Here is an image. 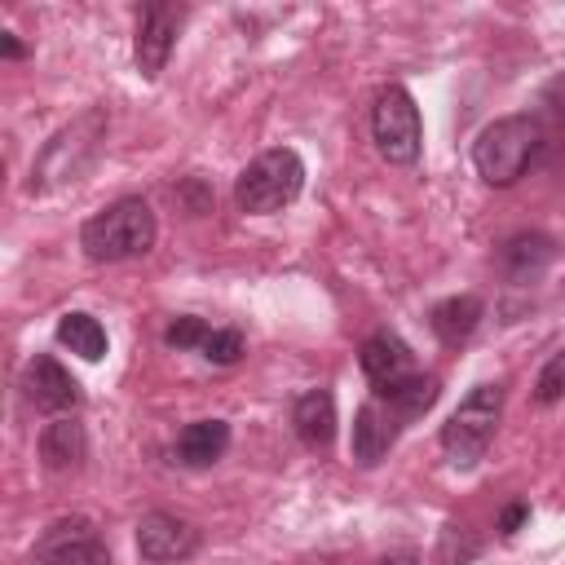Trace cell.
I'll return each instance as SVG.
<instances>
[{
  "label": "cell",
  "mask_w": 565,
  "mask_h": 565,
  "mask_svg": "<svg viewBox=\"0 0 565 565\" xmlns=\"http://www.w3.org/2000/svg\"><path fill=\"white\" fill-rule=\"evenodd\" d=\"M543 150V124L534 115H499L472 141V168L486 185H512Z\"/></svg>",
  "instance_id": "1"
},
{
  "label": "cell",
  "mask_w": 565,
  "mask_h": 565,
  "mask_svg": "<svg viewBox=\"0 0 565 565\" xmlns=\"http://www.w3.org/2000/svg\"><path fill=\"white\" fill-rule=\"evenodd\" d=\"M154 234H159V225H154L150 203L146 199H119V203H110V207H102L97 216L84 221L79 247H84L88 260L110 265V260L146 256L154 247Z\"/></svg>",
  "instance_id": "2"
},
{
  "label": "cell",
  "mask_w": 565,
  "mask_h": 565,
  "mask_svg": "<svg viewBox=\"0 0 565 565\" xmlns=\"http://www.w3.org/2000/svg\"><path fill=\"white\" fill-rule=\"evenodd\" d=\"M305 185V163L296 150L287 146H274V150H260L243 172H238V185H234V203L247 212V216H269V212H282L287 203H296Z\"/></svg>",
  "instance_id": "3"
},
{
  "label": "cell",
  "mask_w": 565,
  "mask_h": 565,
  "mask_svg": "<svg viewBox=\"0 0 565 565\" xmlns=\"http://www.w3.org/2000/svg\"><path fill=\"white\" fill-rule=\"evenodd\" d=\"M503 419V388L499 384H477L455 415L441 424V450L455 468H477L494 441V428Z\"/></svg>",
  "instance_id": "4"
},
{
  "label": "cell",
  "mask_w": 565,
  "mask_h": 565,
  "mask_svg": "<svg viewBox=\"0 0 565 565\" xmlns=\"http://www.w3.org/2000/svg\"><path fill=\"white\" fill-rule=\"evenodd\" d=\"M102 132H106L102 110H88V115H79L75 124H66V128L44 146V154L31 163V194H44V190H53V185L79 181V177L88 172V163L97 159Z\"/></svg>",
  "instance_id": "5"
},
{
  "label": "cell",
  "mask_w": 565,
  "mask_h": 565,
  "mask_svg": "<svg viewBox=\"0 0 565 565\" xmlns=\"http://www.w3.org/2000/svg\"><path fill=\"white\" fill-rule=\"evenodd\" d=\"M371 137H375V150L406 168L419 159L424 150V119H419V106L415 97L402 88V84H384L371 102Z\"/></svg>",
  "instance_id": "6"
},
{
  "label": "cell",
  "mask_w": 565,
  "mask_h": 565,
  "mask_svg": "<svg viewBox=\"0 0 565 565\" xmlns=\"http://www.w3.org/2000/svg\"><path fill=\"white\" fill-rule=\"evenodd\" d=\"M35 561L40 565H110V547L88 516H62L40 534Z\"/></svg>",
  "instance_id": "7"
},
{
  "label": "cell",
  "mask_w": 565,
  "mask_h": 565,
  "mask_svg": "<svg viewBox=\"0 0 565 565\" xmlns=\"http://www.w3.org/2000/svg\"><path fill=\"white\" fill-rule=\"evenodd\" d=\"M185 22V9L181 4H168V0H154L141 9L137 18V35H132V62L146 79H159V71L168 66L172 49H177V31Z\"/></svg>",
  "instance_id": "8"
},
{
  "label": "cell",
  "mask_w": 565,
  "mask_h": 565,
  "mask_svg": "<svg viewBox=\"0 0 565 565\" xmlns=\"http://www.w3.org/2000/svg\"><path fill=\"white\" fill-rule=\"evenodd\" d=\"M137 552L150 565H177L199 552V530L172 512H146L137 521Z\"/></svg>",
  "instance_id": "9"
},
{
  "label": "cell",
  "mask_w": 565,
  "mask_h": 565,
  "mask_svg": "<svg viewBox=\"0 0 565 565\" xmlns=\"http://www.w3.org/2000/svg\"><path fill=\"white\" fill-rule=\"evenodd\" d=\"M22 388H26V402L40 406V411H49V415H66V411L79 406V384H75V375H71L57 358H49V353H35V358L26 362Z\"/></svg>",
  "instance_id": "10"
},
{
  "label": "cell",
  "mask_w": 565,
  "mask_h": 565,
  "mask_svg": "<svg viewBox=\"0 0 565 565\" xmlns=\"http://www.w3.org/2000/svg\"><path fill=\"white\" fill-rule=\"evenodd\" d=\"M358 362H362L366 380L375 384V393L397 388V384H406V380L415 375V353H411V344H406L402 335H393V331L366 335L362 349H358Z\"/></svg>",
  "instance_id": "11"
},
{
  "label": "cell",
  "mask_w": 565,
  "mask_h": 565,
  "mask_svg": "<svg viewBox=\"0 0 565 565\" xmlns=\"http://www.w3.org/2000/svg\"><path fill=\"white\" fill-rule=\"evenodd\" d=\"M397 428H402V419L380 402V397H371L366 406H358V415H353V463H362V468H375L388 450H393V441H397Z\"/></svg>",
  "instance_id": "12"
},
{
  "label": "cell",
  "mask_w": 565,
  "mask_h": 565,
  "mask_svg": "<svg viewBox=\"0 0 565 565\" xmlns=\"http://www.w3.org/2000/svg\"><path fill=\"white\" fill-rule=\"evenodd\" d=\"M556 260V243L547 234H512L503 247H499V269L512 287H525L534 282L547 265Z\"/></svg>",
  "instance_id": "13"
},
{
  "label": "cell",
  "mask_w": 565,
  "mask_h": 565,
  "mask_svg": "<svg viewBox=\"0 0 565 565\" xmlns=\"http://www.w3.org/2000/svg\"><path fill=\"white\" fill-rule=\"evenodd\" d=\"M84 459H88V433H84L79 419L57 415L53 424H44V433H40V463L49 472H75V468H84Z\"/></svg>",
  "instance_id": "14"
},
{
  "label": "cell",
  "mask_w": 565,
  "mask_h": 565,
  "mask_svg": "<svg viewBox=\"0 0 565 565\" xmlns=\"http://www.w3.org/2000/svg\"><path fill=\"white\" fill-rule=\"evenodd\" d=\"M225 450H230V424L225 419H194L172 441V459L181 468H212Z\"/></svg>",
  "instance_id": "15"
},
{
  "label": "cell",
  "mask_w": 565,
  "mask_h": 565,
  "mask_svg": "<svg viewBox=\"0 0 565 565\" xmlns=\"http://www.w3.org/2000/svg\"><path fill=\"white\" fill-rule=\"evenodd\" d=\"M291 428L309 450H327L335 441V397L327 388H309L291 406Z\"/></svg>",
  "instance_id": "16"
},
{
  "label": "cell",
  "mask_w": 565,
  "mask_h": 565,
  "mask_svg": "<svg viewBox=\"0 0 565 565\" xmlns=\"http://www.w3.org/2000/svg\"><path fill=\"white\" fill-rule=\"evenodd\" d=\"M481 318H486V305L477 296H446L441 305H433L428 327H433V335L446 349H459V344L472 340V331L481 327Z\"/></svg>",
  "instance_id": "17"
},
{
  "label": "cell",
  "mask_w": 565,
  "mask_h": 565,
  "mask_svg": "<svg viewBox=\"0 0 565 565\" xmlns=\"http://www.w3.org/2000/svg\"><path fill=\"white\" fill-rule=\"evenodd\" d=\"M57 344L71 349V353L84 358V362H102V358H106V327H102L93 313L71 309V313L57 318Z\"/></svg>",
  "instance_id": "18"
},
{
  "label": "cell",
  "mask_w": 565,
  "mask_h": 565,
  "mask_svg": "<svg viewBox=\"0 0 565 565\" xmlns=\"http://www.w3.org/2000/svg\"><path fill=\"white\" fill-rule=\"evenodd\" d=\"M437 393H441V384H437V375H411L406 384H397V388H384V393H375L402 424L406 419H415V415H424L433 402H437Z\"/></svg>",
  "instance_id": "19"
},
{
  "label": "cell",
  "mask_w": 565,
  "mask_h": 565,
  "mask_svg": "<svg viewBox=\"0 0 565 565\" xmlns=\"http://www.w3.org/2000/svg\"><path fill=\"white\" fill-rule=\"evenodd\" d=\"M199 353H203L207 362H216V366H230V362L243 358V331H234V327H212L207 340L199 344Z\"/></svg>",
  "instance_id": "20"
},
{
  "label": "cell",
  "mask_w": 565,
  "mask_h": 565,
  "mask_svg": "<svg viewBox=\"0 0 565 565\" xmlns=\"http://www.w3.org/2000/svg\"><path fill=\"white\" fill-rule=\"evenodd\" d=\"M561 397H565V349H556V353L543 362L539 380H534V402H539V406H556Z\"/></svg>",
  "instance_id": "21"
},
{
  "label": "cell",
  "mask_w": 565,
  "mask_h": 565,
  "mask_svg": "<svg viewBox=\"0 0 565 565\" xmlns=\"http://www.w3.org/2000/svg\"><path fill=\"white\" fill-rule=\"evenodd\" d=\"M207 322L203 318H194V313H181L177 322H168V331H163V340L172 344V349H199L203 340H207Z\"/></svg>",
  "instance_id": "22"
},
{
  "label": "cell",
  "mask_w": 565,
  "mask_h": 565,
  "mask_svg": "<svg viewBox=\"0 0 565 565\" xmlns=\"http://www.w3.org/2000/svg\"><path fill=\"white\" fill-rule=\"evenodd\" d=\"M525 516H530V503H508L503 512H499V534H516L521 525H525Z\"/></svg>",
  "instance_id": "23"
},
{
  "label": "cell",
  "mask_w": 565,
  "mask_h": 565,
  "mask_svg": "<svg viewBox=\"0 0 565 565\" xmlns=\"http://www.w3.org/2000/svg\"><path fill=\"white\" fill-rule=\"evenodd\" d=\"M0 53H4V57H22L26 49L18 44V35H13V31H4V35H0Z\"/></svg>",
  "instance_id": "24"
},
{
  "label": "cell",
  "mask_w": 565,
  "mask_h": 565,
  "mask_svg": "<svg viewBox=\"0 0 565 565\" xmlns=\"http://www.w3.org/2000/svg\"><path fill=\"white\" fill-rule=\"evenodd\" d=\"M380 565H419V561H415V556H411V552H397V556H384V561H380Z\"/></svg>",
  "instance_id": "25"
}]
</instances>
